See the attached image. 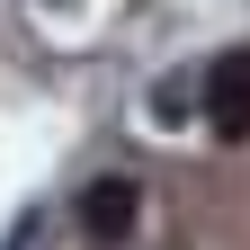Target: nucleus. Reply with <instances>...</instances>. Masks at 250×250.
I'll return each instance as SVG.
<instances>
[{"label": "nucleus", "mask_w": 250, "mask_h": 250, "mask_svg": "<svg viewBox=\"0 0 250 250\" xmlns=\"http://www.w3.org/2000/svg\"><path fill=\"white\" fill-rule=\"evenodd\" d=\"M197 81H206V125H214V143H250V45L214 54Z\"/></svg>", "instance_id": "obj_1"}, {"label": "nucleus", "mask_w": 250, "mask_h": 250, "mask_svg": "<svg viewBox=\"0 0 250 250\" xmlns=\"http://www.w3.org/2000/svg\"><path fill=\"white\" fill-rule=\"evenodd\" d=\"M134 224H143V188H134V179H116V170H107V179H89V188H81V232H89V241H107V250H116V241H134Z\"/></svg>", "instance_id": "obj_2"}]
</instances>
